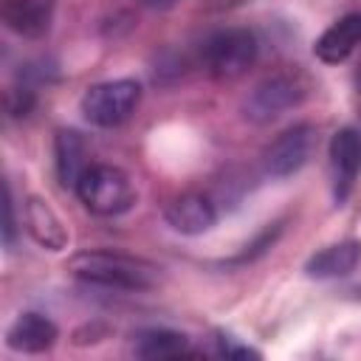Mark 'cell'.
<instances>
[{
  "label": "cell",
  "mask_w": 361,
  "mask_h": 361,
  "mask_svg": "<svg viewBox=\"0 0 361 361\" xmlns=\"http://www.w3.org/2000/svg\"><path fill=\"white\" fill-rule=\"evenodd\" d=\"M68 271L99 288L113 290H149L161 282V268L144 257L124 251H79L68 259Z\"/></svg>",
  "instance_id": "6da1fadb"
},
{
  "label": "cell",
  "mask_w": 361,
  "mask_h": 361,
  "mask_svg": "<svg viewBox=\"0 0 361 361\" xmlns=\"http://www.w3.org/2000/svg\"><path fill=\"white\" fill-rule=\"evenodd\" d=\"M73 192L79 195L85 209L99 217L124 214L135 203V189L130 175L113 164H90Z\"/></svg>",
  "instance_id": "7a4b0ae2"
},
{
  "label": "cell",
  "mask_w": 361,
  "mask_h": 361,
  "mask_svg": "<svg viewBox=\"0 0 361 361\" xmlns=\"http://www.w3.org/2000/svg\"><path fill=\"white\" fill-rule=\"evenodd\" d=\"M307 93H310V82L305 73L276 71L251 87V93L243 102V113L254 124H268L282 113H288L290 107H299Z\"/></svg>",
  "instance_id": "3957f363"
},
{
  "label": "cell",
  "mask_w": 361,
  "mask_h": 361,
  "mask_svg": "<svg viewBox=\"0 0 361 361\" xmlns=\"http://www.w3.org/2000/svg\"><path fill=\"white\" fill-rule=\"evenodd\" d=\"M259 54L257 34L248 28H223L212 34L203 45V68L209 76L220 82L240 79Z\"/></svg>",
  "instance_id": "277c9868"
},
{
  "label": "cell",
  "mask_w": 361,
  "mask_h": 361,
  "mask_svg": "<svg viewBox=\"0 0 361 361\" xmlns=\"http://www.w3.org/2000/svg\"><path fill=\"white\" fill-rule=\"evenodd\" d=\"M138 102L141 85L135 79H110L90 85L79 102V110L93 127H118L135 113Z\"/></svg>",
  "instance_id": "5b68a950"
},
{
  "label": "cell",
  "mask_w": 361,
  "mask_h": 361,
  "mask_svg": "<svg viewBox=\"0 0 361 361\" xmlns=\"http://www.w3.org/2000/svg\"><path fill=\"white\" fill-rule=\"evenodd\" d=\"M316 147V130L313 124H293L285 133H279L265 149H262V169L271 178H288L299 172Z\"/></svg>",
  "instance_id": "8992f818"
},
{
  "label": "cell",
  "mask_w": 361,
  "mask_h": 361,
  "mask_svg": "<svg viewBox=\"0 0 361 361\" xmlns=\"http://www.w3.org/2000/svg\"><path fill=\"white\" fill-rule=\"evenodd\" d=\"M330 172H333V197L344 203L353 192V183L361 172V135L353 127H341L330 138Z\"/></svg>",
  "instance_id": "52a82bcc"
},
{
  "label": "cell",
  "mask_w": 361,
  "mask_h": 361,
  "mask_svg": "<svg viewBox=\"0 0 361 361\" xmlns=\"http://www.w3.org/2000/svg\"><path fill=\"white\" fill-rule=\"evenodd\" d=\"M164 220L178 234H189V237L206 234L217 223V206L203 192H183L166 203Z\"/></svg>",
  "instance_id": "ba28073f"
},
{
  "label": "cell",
  "mask_w": 361,
  "mask_h": 361,
  "mask_svg": "<svg viewBox=\"0 0 361 361\" xmlns=\"http://www.w3.org/2000/svg\"><path fill=\"white\" fill-rule=\"evenodd\" d=\"M54 11L56 0H3L0 17L11 34L23 39H39L51 31Z\"/></svg>",
  "instance_id": "9c48e42d"
},
{
  "label": "cell",
  "mask_w": 361,
  "mask_h": 361,
  "mask_svg": "<svg viewBox=\"0 0 361 361\" xmlns=\"http://www.w3.org/2000/svg\"><path fill=\"white\" fill-rule=\"evenodd\" d=\"M358 45H361V11H353V14L338 17L330 28H324V34L313 45V54L324 65H338Z\"/></svg>",
  "instance_id": "30bf717a"
},
{
  "label": "cell",
  "mask_w": 361,
  "mask_h": 361,
  "mask_svg": "<svg viewBox=\"0 0 361 361\" xmlns=\"http://www.w3.org/2000/svg\"><path fill=\"white\" fill-rule=\"evenodd\" d=\"M23 217H25V228L28 234L34 237L37 245L48 248V251H62L68 245V228L65 223L59 220V214L48 206V200L31 195L25 200V209H23Z\"/></svg>",
  "instance_id": "8fae6325"
},
{
  "label": "cell",
  "mask_w": 361,
  "mask_h": 361,
  "mask_svg": "<svg viewBox=\"0 0 361 361\" xmlns=\"http://www.w3.org/2000/svg\"><path fill=\"white\" fill-rule=\"evenodd\" d=\"M59 327L42 313H23L6 333V344L20 353H45L56 344Z\"/></svg>",
  "instance_id": "7c38bea8"
},
{
  "label": "cell",
  "mask_w": 361,
  "mask_h": 361,
  "mask_svg": "<svg viewBox=\"0 0 361 361\" xmlns=\"http://www.w3.org/2000/svg\"><path fill=\"white\" fill-rule=\"evenodd\" d=\"M358 262H361V243L358 240H341L336 245L316 251L305 262V274L310 279H336V276L353 274L358 268Z\"/></svg>",
  "instance_id": "4fadbf2b"
},
{
  "label": "cell",
  "mask_w": 361,
  "mask_h": 361,
  "mask_svg": "<svg viewBox=\"0 0 361 361\" xmlns=\"http://www.w3.org/2000/svg\"><path fill=\"white\" fill-rule=\"evenodd\" d=\"M54 166H56V178L65 189H76L79 178L85 175L87 164V147L85 138L76 130H59L54 138Z\"/></svg>",
  "instance_id": "5bb4252c"
},
{
  "label": "cell",
  "mask_w": 361,
  "mask_h": 361,
  "mask_svg": "<svg viewBox=\"0 0 361 361\" xmlns=\"http://www.w3.org/2000/svg\"><path fill=\"white\" fill-rule=\"evenodd\" d=\"M135 353L141 358H178L192 355V344L183 333L175 330H144L135 341Z\"/></svg>",
  "instance_id": "9a60e30c"
},
{
  "label": "cell",
  "mask_w": 361,
  "mask_h": 361,
  "mask_svg": "<svg viewBox=\"0 0 361 361\" xmlns=\"http://www.w3.org/2000/svg\"><path fill=\"white\" fill-rule=\"evenodd\" d=\"M37 104V93L31 85H17L6 93V113L11 118H25Z\"/></svg>",
  "instance_id": "2e32d148"
},
{
  "label": "cell",
  "mask_w": 361,
  "mask_h": 361,
  "mask_svg": "<svg viewBox=\"0 0 361 361\" xmlns=\"http://www.w3.org/2000/svg\"><path fill=\"white\" fill-rule=\"evenodd\" d=\"M214 350H217V355H223V358H259V353H257L254 347L240 344L234 336H226V333H217Z\"/></svg>",
  "instance_id": "e0dca14e"
},
{
  "label": "cell",
  "mask_w": 361,
  "mask_h": 361,
  "mask_svg": "<svg viewBox=\"0 0 361 361\" xmlns=\"http://www.w3.org/2000/svg\"><path fill=\"white\" fill-rule=\"evenodd\" d=\"M279 231H282V226L279 223H274V228H265L251 245H245V254L243 257H237V262H245V259H254V257H259L262 251H268L271 245H274V240L279 237Z\"/></svg>",
  "instance_id": "ac0fdd59"
},
{
  "label": "cell",
  "mask_w": 361,
  "mask_h": 361,
  "mask_svg": "<svg viewBox=\"0 0 361 361\" xmlns=\"http://www.w3.org/2000/svg\"><path fill=\"white\" fill-rule=\"evenodd\" d=\"M14 234H17V223H14V200H11V189L6 183V200H3V240L6 245L14 243Z\"/></svg>",
  "instance_id": "d6986e66"
},
{
  "label": "cell",
  "mask_w": 361,
  "mask_h": 361,
  "mask_svg": "<svg viewBox=\"0 0 361 361\" xmlns=\"http://www.w3.org/2000/svg\"><path fill=\"white\" fill-rule=\"evenodd\" d=\"M147 6H152V8H169V6H175L178 0H144Z\"/></svg>",
  "instance_id": "ffe728a7"
},
{
  "label": "cell",
  "mask_w": 361,
  "mask_h": 361,
  "mask_svg": "<svg viewBox=\"0 0 361 361\" xmlns=\"http://www.w3.org/2000/svg\"><path fill=\"white\" fill-rule=\"evenodd\" d=\"M355 90H358V96H361V65H358V71H355Z\"/></svg>",
  "instance_id": "44dd1931"
}]
</instances>
